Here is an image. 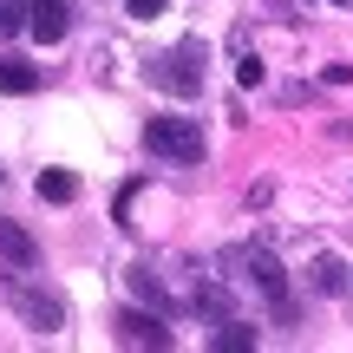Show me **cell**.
<instances>
[{
    "label": "cell",
    "instance_id": "cell-5",
    "mask_svg": "<svg viewBox=\"0 0 353 353\" xmlns=\"http://www.w3.org/2000/svg\"><path fill=\"white\" fill-rule=\"evenodd\" d=\"M65 33H72V7L65 0H33V39L39 46H59Z\"/></svg>",
    "mask_w": 353,
    "mask_h": 353
},
{
    "label": "cell",
    "instance_id": "cell-11",
    "mask_svg": "<svg viewBox=\"0 0 353 353\" xmlns=\"http://www.w3.org/2000/svg\"><path fill=\"white\" fill-rule=\"evenodd\" d=\"M307 275H314V294H341V288H347V268L334 262V255H321V262L307 268Z\"/></svg>",
    "mask_w": 353,
    "mask_h": 353
},
{
    "label": "cell",
    "instance_id": "cell-15",
    "mask_svg": "<svg viewBox=\"0 0 353 353\" xmlns=\"http://www.w3.org/2000/svg\"><path fill=\"white\" fill-rule=\"evenodd\" d=\"M164 7H170V0H125L131 20H151V13H164Z\"/></svg>",
    "mask_w": 353,
    "mask_h": 353
},
{
    "label": "cell",
    "instance_id": "cell-12",
    "mask_svg": "<svg viewBox=\"0 0 353 353\" xmlns=\"http://www.w3.org/2000/svg\"><path fill=\"white\" fill-rule=\"evenodd\" d=\"M216 347H223V353H249V347H255V327H242V321L229 314L223 327H216Z\"/></svg>",
    "mask_w": 353,
    "mask_h": 353
},
{
    "label": "cell",
    "instance_id": "cell-14",
    "mask_svg": "<svg viewBox=\"0 0 353 353\" xmlns=\"http://www.w3.org/2000/svg\"><path fill=\"white\" fill-rule=\"evenodd\" d=\"M196 307H210V314L229 321V307H236V301H229V288H216V281H196Z\"/></svg>",
    "mask_w": 353,
    "mask_h": 353
},
{
    "label": "cell",
    "instance_id": "cell-13",
    "mask_svg": "<svg viewBox=\"0 0 353 353\" xmlns=\"http://www.w3.org/2000/svg\"><path fill=\"white\" fill-rule=\"evenodd\" d=\"M125 281H131V294H138V301H151V307H164V281H157L151 268H131Z\"/></svg>",
    "mask_w": 353,
    "mask_h": 353
},
{
    "label": "cell",
    "instance_id": "cell-10",
    "mask_svg": "<svg viewBox=\"0 0 353 353\" xmlns=\"http://www.w3.org/2000/svg\"><path fill=\"white\" fill-rule=\"evenodd\" d=\"M33 33V0H0V39Z\"/></svg>",
    "mask_w": 353,
    "mask_h": 353
},
{
    "label": "cell",
    "instance_id": "cell-6",
    "mask_svg": "<svg viewBox=\"0 0 353 353\" xmlns=\"http://www.w3.org/2000/svg\"><path fill=\"white\" fill-rule=\"evenodd\" d=\"M0 262H13L20 275H26V268H39V242H33V229L0 223Z\"/></svg>",
    "mask_w": 353,
    "mask_h": 353
},
{
    "label": "cell",
    "instance_id": "cell-1",
    "mask_svg": "<svg viewBox=\"0 0 353 353\" xmlns=\"http://www.w3.org/2000/svg\"><path fill=\"white\" fill-rule=\"evenodd\" d=\"M203 46L196 39H183V46H170V52H157L151 59V85L157 92H176V99H190V92H203Z\"/></svg>",
    "mask_w": 353,
    "mask_h": 353
},
{
    "label": "cell",
    "instance_id": "cell-3",
    "mask_svg": "<svg viewBox=\"0 0 353 353\" xmlns=\"http://www.w3.org/2000/svg\"><path fill=\"white\" fill-rule=\"evenodd\" d=\"M229 262L242 268V281H255V288H262L268 301L288 314V275H281V262H275L268 249H229Z\"/></svg>",
    "mask_w": 353,
    "mask_h": 353
},
{
    "label": "cell",
    "instance_id": "cell-4",
    "mask_svg": "<svg viewBox=\"0 0 353 353\" xmlns=\"http://www.w3.org/2000/svg\"><path fill=\"white\" fill-rule=\"evenodd\" d=\"M13 301H20V314L33 321L39 334L65 327V301H59V294H39V288H26V281H20V288H13Z\"/></svg>",
    "mask_w": 353,
    "mask_h": 353
},
{
    "label": "cell",
    "instance_id": "cell-2",
    "mask_svg": "<svg viewBox=\"0 0 353 353\" xmlns=\"http://www.w3.org/2000/svg\"><path fill=\"white\" fill-rule=\"evenodd\" d=\"M144 144L170 164H203V125L196 118H151L144 125Z\"/></svg>",
    "mask_w": 353,
    "mask_h": 353
},
{
    "label": "cell",
    "instance_id": "cell-8",
    "mask_svg": "<svg viewBox=\"0 0 353 353\" xmlns=\"http://www.w3.org/2000/svg\"><path fill=\"white\" fill-rule=\"evenodd\" d=\"M0 92H7V99H33V92H39V65L0 52Z\"/></svg>",
    "mask_w": 353,
    "mask_h": 353
},
{
    "label": "cell",
    "instance_id": "cell-7",
    "mask_svg": "<svg viewBox=\"0 0 353 353\" xmlns=\"http://www.w3.org/2000/svg\"><path fill=\"white\" fill-rule=\"evenodd\" d=\"M118 341L125 347H170V327L151 314H118Z\"/></svg>",
    "mask_w": 353,
    "mask_h": 353
},
{
    "label": "cell",
    "instance_id": "cell-9",
    "mask_svg": "<svg viewBox=\"0 0 353 353\" xmlns=\"http://www.w3.org/2000/svg\"><path fill=\"white\" fill-rule=\"evenodd\" d=\"M39 203H79V176L72 170H39Z\"/></svg>",
    "mask_w": 353,
    "mask_h": 353
}]
</instances>
